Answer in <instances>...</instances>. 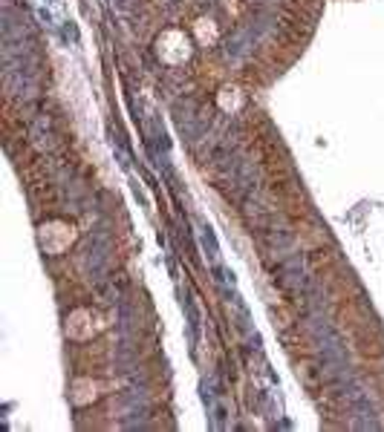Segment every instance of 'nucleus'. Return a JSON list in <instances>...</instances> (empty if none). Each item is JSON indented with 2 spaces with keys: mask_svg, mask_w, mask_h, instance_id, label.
Wrapping results in <instances>:
<instances>
[{
  "mask_svg": "<svg viewBox=\"0 0 384 432\" xmlns=\"http://www.w3.org/2000/svg\"><path fill=\"white\" fill-rule=\"evenodd\" d=\"M219 107H223V110H237L240 107V90L237 87H223V90H219Z\"/></svg>",
  "mask_w": 384,
  "mask_h": 432,
  "instance_id": "nucleus-6",
  "label": "nucleus"
},
{
  "mask_svg": "<svg viewBox=\"0 0 384 432\" xmlns=\"http://www.w3.org/2000/svg\"><path fill=\"white\" fill-rule=\"evenodd\" d=\"M156 52H159V58L165 64H171V66H180L191 58V52H194V47H191V38L180 29H168V32H162L159 40H156Z\"/></svg>",
  "mask_w": 384,
  "mask_h": 432,
  "instance_id": "nucleus-2",
  "label": "nucleus"
},
{
  "mask_svg": "<svg viewBox=\"0 0 384 432\" xmlns=\"http://www.w3.org/2000/svg\"><path fill=\"white\" fill-rule=\"evenodd\" d=\"M38 242L52 257L64 254V251L75 242V228L70 225V222H64V219H52V222H47V225L38 228Z\"/></svg>",
  "mask_w": 384,
  "mask_h": 432,
  "instance_id": "nucleus-1",
  "label": "nucleus"
},
{
  "mask_svg": "<svg viewBox=\"0 0 384 432\" xmlns=\"http://www.w3.org/2000/svg\"><path fill=\"white\" fill-rule=\"evenodd\" d=\"M95 398H99V383L90 381V378H81L73 383V401L78 403V407H84V403H93Z\"/></svg>",
  "mask_w": 384,
  "mask_h": 432,
  "instance_id": "nucleus-4",
  "label": "nucleus"
},
{
  "mask_svg": "<svg viewBox=\"0 0 384 432\" xmlns=\"http://www.w3.org/2000/svg\"><path fill=\"white\" fill-rule=\"evenodd\" d=\"M194 32H197V40H200V44H205V47L214 44V40L219 38V32H217V26H214L211 18H197Z\"/></svg>",
  "mask_w": 384,
  "mask_h": 432,
  "instance_id": "nucleus-5",
  "label": "nucleus"
},
{
  "mask_svg": "<svg viewBox=\"0 0 384 432\" xmlns=\"http://www.w3.org/2000/svg\"><path fill=\"white\" fill-rule=\"evenodd\" d=\"M101 329H104V320L93 309H75V312H70V317H67V338L70 340H78V343L93 340Z\"/></svg>",
  "mask_w": 384,
  "mask_h": 432,
  "instance_id": "nucleus-3",
  "label": "nucleus"
}]
</instances>
